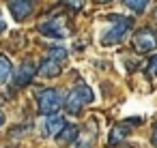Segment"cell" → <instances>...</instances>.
Wrapping results in <instances>:
<instances>
[{
    "mask_svg": "<svg viewBox=\"0 0 157 148\" xmlns=\"http://www.w3.org/2000/svg\"><path fill=\"white\" fill-rule=\"evenodd\" d=\"M151 144L157 148V122H155V127H153V135H151Z\"/></svg>",
    "mask_w": 157,
    "mask_h": 148,
    "instance_id": "17",
    "label": "cell"
},
{
    "mask_svg": "<svg viewBox=\"0 0 157 148\" xmlns=\"http://www.w3.org/2000/svg\"><path fill=\"white\" fill-rule=\"evenodd\" d=\"M39 32H41L43 37H50V39H65V37L69 35V30H67V22H65L63 15H58V17H50L48 22L39 24Z\"/></svg>",
    "mask_w": 157,
    "mask_h": 148,
    "instance_id": "5",
    "label": "cell"
},
{
    "mask_svg": "<svg viewBox=\"0 0 157 148\" xmlns=\"http://www.w3.org/2000/svg\"><path fill=\"white\" fill-rule=\"evenodd\" d=\"M133 45H136L138 52H151V50L157 47V37L151 30H146V28L144 30H138L136 37H133Z\"/></svg>",
    "mask_w": 157,
    "mask_h": 148,
    "instance_id": "7",
    "label": "cell"
},
{
    "mask_svg": "<svg viewBox=\"0 0 157 148\" xmlns=\"http://www.w3.org/2000/svg\"><path fill=\"white\" fill-rule=\"evenodd\" d=\"M127 135H129V127L121 122V124H116V127L112 129V133H110V144H112V146H116V144H121Z\"/></svg>",
    "mask_w": 157,
    "mask_h": 148,
    "instance_id": "11",
    "label": "cell"
},
{
    "mask_svg": "<svg viewBox=\"0 0 157 148\" xmlns=\"http://www.w3.org/2000/svg\"><path fill=\"white\" fill-rule=\"evenodd\" d=\"M7 30V20H5V15H2V11H0V35H2Z\"/></svg>",
    "mask_w": 157,
    "mask_h": 148,
    "instance_id": "16",
    "label": "cell"
},
{
    "mask_svg": "<svg viewBox=\"0 0 157 148\" xmlns=\"http://www.w3.org/2000/svg\"><path fill=\"white\" fill-rule=\"evenodd\" d=\"M37 105L41 114H54L65 105V97L58 88H43L37 92Z\"/></svg>",
    "mask_w": 157,
    "mask_h": 148,
    "instance_id": "4",
    "label": "cell"
},
{
    "mask_svg": "<svg viewBox=\"0 0 157 148\" xmlns=\"http://www.w3.org/2000/svg\"><path fill=\"white\" fill-rule=\"evenodd\" d=\"M148 69H151V73L157 77V56H153V58H151V62H148Z\"/></svg>",
    "mask_w": 157,
    "mask_h": 148,
    "instance_id": "15",
    "label": "cell"
},
{
    "mask_svg": "<svg viewBox=\"0 0 157 148\" xmlns=\"http://www.w3.org/2000/svg\"><path fill=\"white\" fill-rule=\"evenodd\" d=\"M65 124H67V122H65V118H63L58 112L45 114V120H43V133H45V135H56V133H60V129H63Z\"/></svg>",
    "mask_w": 157,
    "mask_h": 148,
    "instance_id": "8",
    "label": "cell"
},
{
    "mask_svg": "<svg viewBox=\"0 0 157 148\" xmlns=\"http://www.w3.org/2000/svg\"><path fill=\"white\" fill-rule=\"evenodd\" d=\"M35 75H37L35 62H33V60H24L22 67L17 69V73H15V84H17V86H24V84H28Z\"/></svg>",
    "mask_w": 157,
    "mask_h": 148,
    "instance_id": "9",
    "label": "cell"
},
{
    "mask_svg": "<svg viewBox=\"0 0 157 148\" xmlns=\"http://www.w3.org/2000/svg\"><path fill=\"white\" fill-rule=\"evenodd\" d=\"M13 73V65L7 56H0V84H5Z\"/></svg>",
    "mask_w": 157,
    "mask_h": 148,
    "instance_id": "12",
    "label": "cell"
},
{
    "mask_svg": "<svg viewBox=\"0 0 157 148\" xmlns=\"http://www.w3.org/2000/svg\"><path fill=\"white\" fill-rule=\"evenodd\" d=\"M95 101V92L90 90V86H86V84H80V86H75L69 94H67V99H65V107H67V112L69 114H80L86 105H90Z\"/></svg>",
    "mask_w": 157,
    "mask_h": 148,
    "instance_id": "2",
    "label": "cell"
},
{
    "mask_svg": "<svg viewBox=\"0 0 157 148\" xmlns=\"http://www.w3.org/2000/svg\"><path fill=\"white\" fill-rule=\"evenodd\" d=\"M121 2H123V7H127V9L136 11V13H142L148 7V0H121Z\"/></svg>",
    "mask_w": 157,
    "mask_h": 148,
    "instance_id": "13",
    "label": "cell"
},
{
    "mask_svg": "<svg viewBox=\"0 0 157 148\" xmlns=\"http://www.w3.org/2000/svg\"><path fill=\"white\" fill-rule=\"evenodd\" d=\"M0 124H2V112H0Z\"/></svg>",
    "mask_w": 157,
    "mask_h": 148,
    "instance_id": "18",
    "label": "cell"
},
{
    "mask_svg": "<svg viewBox=\"0 0 157 148\" xmlns=\"http://www.w3.org/2000/svg\"><path fill=\"white\" fill-rule=\"evenodd\" d=\"M7 7L13 13V17L17 22H22L26 17H30L33 9H35V0H7Z\"/></svg>",
    "mask_w": 157,
    "mask_h": 148,
    "instance_id": "6",
    "label": "cell"
},
{
    "mask_svg": "<svg viewBox=\"0 0 157 148\" xmlns=\"http://www.w3.org/2000/svg\"><path fill=\"white\" fill-rule=\"evenodd\" d=\"M131 26H133V20H131V17L116 15V13H114V15H110V17H108V26L101 30V37H99L101 45L110 47V45L123 43V41H125V37L129 35Z\"/></svg>",
    "mask_w": 157,
    "mask_h": 148,
    "instance_id": "1",
    "label": "cell"
},
{
    "mask_svg": "<svg viewBox=\"0 0 157 148\" xmlns=\"http://www.w3.org/2000/svg\"><path fill=\"white\" fill-rule=\"evenodd\" d=\"M101 2H108V0H101Z\"/></svg>",
    "mask_w": 157,
    "mask_h": 148,
    "instance_id": "19",
    "label": "cell"
},
{
    "mask_svg": "<svg viewBox=\"0 0 157 148\" xmlns=\"http://www.w3.org/2000/svg\"><path fill=\"white\" fill-rule=\"evenodd\" d=\"M54 137H56V142H58L60 146H69V144H73V142L80 137V129H78L75 124H65V127L60 129V133H56Z\"/></svg>",
    "mask_w": 157,
    "mask_h": 148,
    "instance_id": "10",
    "label": "cell"
},
{
    "mask_svg": "<svg viewBox=\"0 0 157 148\" xmlns=\"http://www.w3.org/2000/svg\"><path fill=\"white\" fill-rule=\"evenodd\" d=\"M67 50L65 47H60V45H54L50 52H48V56H45V60L41 62V67L37 69L43 77H54V75H58L60 73V69H63V65H65V60H67Z\"/></svg>",
    "mask_w": 157,
    "mask_h": 148,
    "instance_id": "3",
    "label": "cell"
},
{
    "mask_svg": "<svg viewBox=\"0 0 157 148\" xmlns=\"http://www.w3.org/2000/svg\"><path fill=\"white\" fill-rule=\"evenodd\" d=\"M60 2H65L67 7H71V9H75V11H80V9L84 7V0H60Z\"/></svg>",
    "mask_w": 157,
    "mask_h": 148,
    "instance_id": "14",
    "label": "cell"
}]
</instances>
